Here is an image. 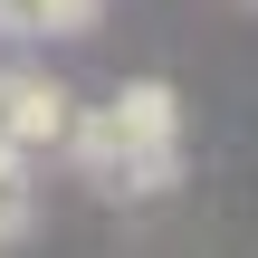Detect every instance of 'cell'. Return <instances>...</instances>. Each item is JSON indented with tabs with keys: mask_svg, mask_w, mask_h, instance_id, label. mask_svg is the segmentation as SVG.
<instances>
[{
	"mask_svg": "<svg viewBox=\"0 0 258 258\" xmlns=\"http://www.w3.org/2000/svg\"><path fill=\"white\" fill-rule=\"evenodd\" d=\"M57 153L86 172V191H105V201H153V191L182 182V96H172L163 77H134V86H115L96 115H77Z\"/></svg>",
	"mask_w": 258,
	"mask_h": 258,
	"instance_id": "cell-1",
	"label": "cell"
},
{
	"mask_svg": "<svg viewBox=\"0 0 258 258\" xmlns=\"http://www.w3.org/2000/svg\"><path fill=\"white\" fill-rule=\"evenodd\" d=\"M67 124H77V96H67L57 77H38V67H10V77H0V144H19V153L38 163V153L67 144Z\"/></svg>",
	"mask_w": 258,
	"mask_h": 258,
	"instance_id": "cell-2",
	"label": "cell"
},
{
	"mask_svg": "<svg viewBox=\"0 0 258 258\" xmlns=\"http://www.w3.org/2000/svg\"><path fill=\"white\" fill-rule=\"evenodd\" d=\"M96 0H0V38H77Z\"/></svg>",
	"mask_w": 258,
	"mask_h": 258,
	"instance_id": "cell-3",
	"label": "cell"
}]
</instances>
